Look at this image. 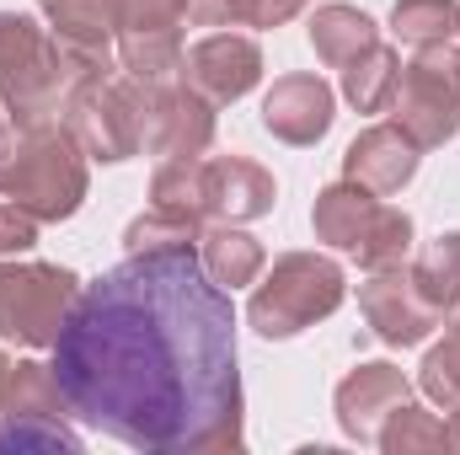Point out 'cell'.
<instances>
[{
	"instance_id": "6da1fadb",
	"label": "cell",
	"mask_w": 460,
	"mask_h": 455,
	"mask_svg": "<svg viewBox=\"0 0 460 455\" xmlns=\"http://www.w3.org/2000/svg\"><path fill=\"white\" fill-rule=\"evenodd\" d=\"M65 407L134 451L235 440V311L193 246L128 252L86 284L54 338Z\"/></svg>"
},
{
	"instance_id": "277c9868",
	"label": "cell",
	"mask_w": 460,
	"mask_h": 455,
	"mask_svg": "<svg viewBox=\"0 0 460 455\" xmlns=\"http://www.w3.org/2000/svg\"><path fill=\"white\" fill-rule=\"evenodd\" d=\"M338 306H343V268L327 257L295 252V257H279L268 284L252 295V327L262 338H289L316 317H332Z\"/></svg>"
},
{
	"instance_id": "9a60e30c",
	"label": "cell",
	"mask_w": 460,
	"mask_h": 455,
	"mask_svg": "<svg viewBox=\"0 0 460 455\" xmlns=\"http://www.w3.org/2000/svg\"><path fill=\"white\" fill-rule=\"evenodd\" d=\"M375 215H380V199H375L369 188L338 183V188H327V193L316 199V236L332 241V246H343V252H358V241L369 236Z\"/></svg>"
},
{
	"instance_id": "3957f363",
	"label": "cell",
	"mask_w": 460,
	"mask_h": 455,
	"mask_svg": "<svg viewBox=\"0 0 460 455\" xmlns=\"http://www.w3.org/2000/svg\"><path fill=\"white\" fill-rule=\"evenodd\" d=\"M0 193L22 204L32 220L75 215V204L86 199V166L75 134H59L54 123L0 134Z\"/></svg>"
},
{
	"instance_id": "d6986e66",
	"label": "cell",
	"mask_w": 460,
	"mask_h": 455,
	"mask_svg": "<svg viewBox=\"0 0 460 455\" xmlns=\"http://www.w3.org/2000/svg\"><path fill=\"white\" fill-rule=\"evenodd\" d=\"M199 263H204V273L220 284V290H235V284H252L257 279V268H262V246L252 241V236H241V230H204L199 236Z\"/></svg>"
},
{
	"instance_id": "7402d4cb",
	"label": "cell",
	"mask_w": 460,
	"mask_h": 455,
	"mask_svg": "<svg viewBox=\"0 0 460 455\" xmlns=\"http://www.w3.org/2000/svg\"><path fill=\"white\" fill-rule=\"evenodd\" d=\"M412 279H418V290L429 295V306L445 317L450 300L460 295V230L456 236H439V241L423 252V263L412 268Z\"/></svg>"
},
{
	"instance_id": "2e32d148",
	"label": "cell",
	"mask_w": 460,
	"mask_h": 455,
	"mask_svg": "<svg viewBox=\"0 0 460 455\" xmlns=\"http://www.w3.org/2000/svg\"><path fill=\"white\" fill-rule=\"evenodd\" d=\"M311 43H316V54L332 65V70H348L358 54H369L380 38H375V22L364 16V11H353V5H322L316 16H311Z\"/></svg>"
},
{
	"instance_id": "5b68a950",
	"label": "cell",
	"mask_w": 460,
	"mask_h": 455,
	"mask_svg": "<svg viewBox=\"0 0 460 455\" xmlns=\"http://www.w3.org/2000/svg\"><path fill=\"white\" fill-rule=\"evenodd\" d=\"M75 273L49 263H0V338H22L32 348L59 338L75 306Z\"/></svg>"
},
{
	"instance_id": "ba28073f",
	"label": "cell",
	"mask_w": 460,
	"mask_h": 455,
	"mask_svg": "<svg viewBox=\"0 0 460 455\" xmlns=\"http://www.w3.org/2000/svg\"><path fill=\"white\" fill-rule=\"evenodd\" d=\"M209 139H215V113L193 86H182V92H172L161 81L145 86V150L150 156L199 161L209 150Z\"/></svg>"
},
{
	"instance_id": "8fae6325",
	"label": "cell",
	"mask_w": 460,
	"mask_h": 455,
	"mask_svg": "<svg viewBox=\"0 0 460 455\" xmlns=\"http://www.w3.org/2000/svg\"><path fill=\"white\" fill-rule=\"evenodd\" d=\"M343 172L348 183H358L369 193H396L418 172V145H412V134L402 123H375L348 145Z\"/></svg>"
},
{
	"instance_id": "ac0fdd59",
	"label": "cell",
	"mask_w": 460,
	"mask_h": 455,
	"mask_svg": "<svg viewBox=\"0 0 460 455\" xmlns=\"http://www.w3.org/2000/svg\"><path fill=\"white\" fill-rule=\"evenodd\" d=\"M396 81H402V59H396L385 43H375L369 54H358V59L343 70V92H348V103H353L358 113H380V108H391Z\"/></svg>"
},
{
	"instance_id": "7a4b0ae2",
	"label": "cell",
	"mask_w": 460,
	"mask_h": 455,
	"mask_svg": "<svg viewBox=\"0 0 460 455\" xmlns=\"http://www.w3.org/2000/svg\"><path fill=\"white\" fill-rule=\"evenodd\" d=\"M102 70H108V54L70 49L49 38L32 16L0 11V97L22 118V129L49 123V113H59V103L75 97V86L97 81Z\"/></svg>"
},
{
	"instance_id": "9c48e42d",
	"label": "cell",
	"mask_w": 460,
	"mask_h": 455,
	"mask_svg": "<svg viewBox=\"0 0 460 455\" xmlns=\"http://www.w3.org/2000/svg\"><path fill=\"white\" fill-rule=\"evenodd\" d=\"M182 76H188V86H193L204 103H235V97H246V92L257 86L262 54H257V43L241 38V32H215V38H204V43L182 59Z\"/></svg>"
},
{
	"instance_id": "484cf974",
	"label": "cell",
	"mask_w": 460,
	"mask_h": 455,
	"mask_svg": "<svg viewBox=\"0 0 460 455\" xmlns=\"http://www.w3.org/2000/svg\"><path fill=\"white\" fill-rule=\"evenodd\" d=\"M32 241H38V220H32L22 204H0V257L27 252Z\"/></svg>"
},
{
	"instance_id": "ffe728a7",
	"label": "cell",
	"mask_w": 460,
	"mask_h": 455,
	"mask_svg": "<svg viewBox=\"0 0 460 455\" xmlns=\"http://www.w3.org/2000/svg\"><path fill=\"white\" fill-rule=\"evenodd\" d=\"M182 65V43H177V27H139V32H123V70L145 86L166 81L172 70Z\"/></svg>"
},
{
	"instance_id": "cb8c5ba5",
	"label": "cell",
	"mask_w": 460,
	"mask_h": 455,
	"mask_svg": "<svg viewBox=\"0 0 460 455\" xmlns=\"http://www.w3.org/2000/svg\"><path fill=\"white\" fill-rule=\"evenodd\" d=\"M423 391H429L445 413L460 418V333H450V338L423 359Z\"/></svg>"
},
{
	"instance_id": "30bf717a",
	"label": "cell",
	"mask_w": 460,
	"mask_h": 455,
	"mask_svg": "<svg viewBox=\"0 0 460 455\" xmlns=\"http://www.w3.org/2000/svg\"><path fill=\"white\" fill-rule=\"evenodd\" d=\"M358 300H364L369 327L385 343H418L434 322H439V311L429 306V295L418 290V279H412V273H396V268H380V273L358 290Z\"/></svg>"
},
{
	"instance_id": "44dd1931",
	"label": "cell",
	"mask_w": 460,
	"mask_h": 455,
	"mask_svg": "<svg viewBox=\"0 0 460 455\" xmlns=\"http://www.w3.org/2000/svg\"><path fill=\"white\" fill-rule=\"evenodd\" d=\"M396 38L418 49H439L450 32H460V5L456 0H402L396 5Z\"/></svg>"
},
{
	"instance_id": "603a6c76",
	"label": "cell",
	"mask_w": 460,
	"mask_h": 455,
	"mask_svg": "<svg viewBox=\"0 0 460 455\" xmlns=\"http://www.w3.org/2000/svg\"><path fill=\"white\" fill-rule=\"evenodd\" d=\"M407 246H412V220H407L402 210H385V204H380L375 226H369V236L358 241V252H353V257H358L364 268H375V273H380V268H396V263L407 257Z\"/></svg>"
},
{
	"instance_id": "4316f807",
	"label": "cell",
	"mask_w": 460,
	"mask_h": 455,
	"mask_svg": "<svg viewBox=\"0 0 460 455\" xmlns=\"http://www.w3.org/2000/svg\"><path fill=\"white\" fill-rule=\"evenodd\" d=\"M450 317H456V322H460V295H456V300H450Z\"/></svg>"
},
{
	"instance_id": "4fadbf2b",
	"label": "cell",
	"mask_w": 460,
	"mask_h": 455,
	"mask_svg": "<svg viewBox=\"0 0 460 455\" xmlns=\"http://www.w3.org/2000/svg\"><path fill=\"white\" fill-rule=\"evenodd\" d=\"M199 193H204V215L220 220H257L273 204V177L241 156L230 161H199Z\"/></svg>"
},
{
	"instance_id": "e0dca14e",
	"label": "cell",
	"mask_w": 460,
	"mask_h": 455,
	"mask_svg": "<svg viewBox=\"0 0 460 455\" xmlns=\"http://www.w3.org/2000/svg\"><path fill=\"white\" fill-rule=\"evenodd\" d=\"M43 11H49L59 43L108 54V38L118 27V0H43Z\"/></svg>"
},
{
	"instance_id": "8992f818",
	"label": "cell",
	"mask_w": 460,
	"mask_h": 455,
	"mask_svg": "<svg viewBox=\"0 0 460 455\" xmlns=\"http://www.w3.org/2000/svg\"><path fill=\"white\" fill-rule=\"evenodd\" d=\"M391 108H396V123L412 134L418 150L445 145L460 123V54H450V49H423L402 70Z\"/></svg>"
},
{
	"instance_id": "5bb4252c",
	"label": "cell",
	"mask_w": 460,
	"mask_h": 455,
	"mask_svg": "<svg viewBox=\"0 0 460 455\" xmlns=\"http://www.w3.org/2000/svg\"><path fill=\"white\" fill-rule=\"evenodd\" d=\"M402 402H407V380L391 364H364L358 375H348L343 391H338L343 429L358 434V440H375V418H391Z\"/></svg>"
},
{
	"instance_id": "d4e9b609",
	"label": "cell",
	"mask_w": 460,
	"mask_h": 455,
	"mask_svg": "<svg viewBox=\"0 0 460 455\" xmlns=\"http://www.w3.org/2000/svg\"><path fill=\"white\" fill-rule=\"evenodd\" d=\"M305 0H226V22L241 27H279L284 16H295Z\"/></svg>"
},
{
	"instance_id": "7c38bea8",
	"label": "cell",
	"mask_w": 460,
	"mask_h": 455,
	"mask_svg": "<svg viewBox=\"0 0 460 455\" xmlns=\"http://www.w3.org/2000/svg\"><path fill=\"white\" fill-rule=\"evenodd\" d=\"M268 134L289 139V145H316L332 129V86L316 76H284L273 81L268 103H262Z\"/></svg>"
},
{
	"instance_id": "52a82bcc",
	"label": "cell",
	"mask_w": 460,
	"mask_h": 455,
	"mask_svg": "<svg viewBox=\"0 0 460 455\" xmlns=\"http://www.w3.org/2000/svg\"><path fill=\"white\" fill-rule=\"evenodd\" d=\"M70 134L97 161H123L145 145V92L123 81H86L70 97Z\"/></svg>"
}]
</instances>
